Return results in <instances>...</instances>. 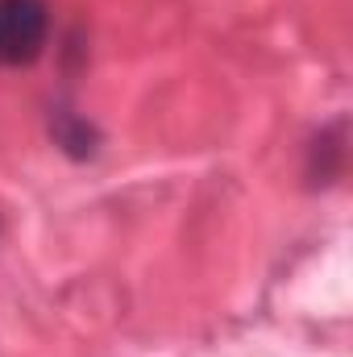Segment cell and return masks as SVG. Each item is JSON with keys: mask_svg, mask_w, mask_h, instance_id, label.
Returning a JSON list of instances; mask_svg holds the SVG:
<instances>
[{"mask_svg": "<svg viewBox=\"0 0 353 357\" xmlns=\"http://www.w3.org/2000/svg\"><path fill=\"white\" fill-rule=\"evenodd\" d=\"M50 42L46 0H0V67H29Z\"/></svg>", "mask_w": 353, "mask_h": 357, "instance_id": "cell-1", "label": "cell"}, {"mask_svg": "<svg viewBox=\"0 0 353 357\" xmlns=\"http://www.w3.org/2000/svg\"><path fill=\"white\" fill-rule=\"evenodd\" d=\"M50 137L75 162H88V158H96V150H100V129L91 125L88 116H80L75 108H67V104H54L50 108Z\"/></svg>", "mask_w": 353, "mask_h": 357, "instance_id": "cell-2", "label": "cell"}, {"mask_svg": "<svg viewBox=\"0 0 353 357\" xmlns=\"http://www.w3.org/2000/svg\"><path fill=\"white\" fill-rule=\"evenodd\" d=\"M341 171H345V121L337 116L308 146V183L312 187H329Z\"/></svg>", "mask_w": 353, "mask_h": 357, "instance_id": "cell-3", "label": "cell"}]
</instances>
